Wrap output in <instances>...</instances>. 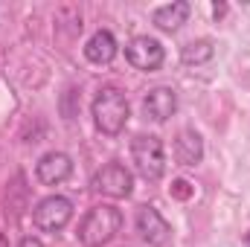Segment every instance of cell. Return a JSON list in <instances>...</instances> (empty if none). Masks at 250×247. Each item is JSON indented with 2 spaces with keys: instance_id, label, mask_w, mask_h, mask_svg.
I'll list each match as a JSON object with an SVG mask.
<instances>
[{
  "instance_id": "17",
  "label": "cell",
  "mask_w": 250,
  "mask_h": 247,
  "mask_svg": "<svg viewBox=\"0 0 250 247\" xmlns=\"http://www.w3.org/2000/svg\"><path fill=\"white\" fill-rule=\"evenodd\" d=\"M245 245H248V247H250V233H248V236H245Z\"/></svg>"
},
{
  "instance_id": "16",
  "label": "cell",
  "mask_w": 250,
  "mask_h": 247,
  "mask_svg": "<svg viewBox=\"0 0 250 247\" xmlns=\"http://www.w3.org/2000/svg\"><path fill=\"white\" fill-rule=\"evenodd\" d=\"M0 247H6V236H0Z\"/></svg>"
},
{
  "instance_id": "7",
  "label": "cell",
  "mask_w": 250,
  "mask_h": 247,
  "mask_svg": "<svg viewBox=\"0 0 250 247\" xmlns=\"http://www.w3.org/2000/svg\"><path fill=\"white\" fill-rule=\"evenodd\" d=\"M90 189L99 192V195H108V198H128L131 189H134V178H131V172H128L125 166L108 163V166H102V169L93 175Z\"/></svg>"
},
{
  "instance_id": "5",
  "label": "cell",
  "mask_w": 250,
  "mask_h": 247,
  "mask_svg": "<svg viewBox=\"0 0 250 247\" xmlns=\"http://www.w3.org/2000/svg\"><path fill=\"white\" fill-rule=\"evenodd\" d=\"M125 59L134 70H143V73H154L160 70L166 62V50L157 38H148V35H137L128 47H125Z\"/></svg>"
},
{
  "instance_id": "2",
  "label": "cell",
  "mask_w": 250,
  "mask_h": 247,
  "mask_svg": "<svg viewBox=\"0 0 250 247\" xmlns=\"http://www.w3.org/2000/svg\"><path fill=\"white\" fill-rule=\"evenodd\" d=\"M120 230H123V212L117 206H111V204H99L82 218L79 239H82L84 247H102L108 245Z\"/></svg>"
},
{
  "instance_id": "11",
  "label": "cell",
  "mask_w": 250,
  "mask_h": 247,
  "mask_svg": "<svg viewBox=\"0 0 250 247\" xmlns=\"http://www.w3.org/2000/svg\"><path fill=\"white\" fill-rule=\"evenodd\" d=\"M117 53H120L117 38H114V32H108V29L93 32L90 41L84 44V59L90 64H111L117 59Z\"/></svg>"
},
{
  "instance_id": "10",
  "label": "cell",
  "mask_w": 250,
  "mask_h": 247,
  "mask_svg": "<svg viewBox=\"0 0 250 247\" xmlns=\"http://www.w3.org/2000/svg\"><path fill=\"white\" fill-rule=\"evenodd\" d=\"M175 160H178V166H187V169L198 166L204 160V140H201L198 131L184 128L178 134V140H175Z\"/></svg>"
},
{
  "instance_id": "6",
  "label": "cell",
  "mask_w": 250,
  "mask_h": 247,
  "mask_svg": "<svg viewBox=\"0 0 250 247\" xmlns=\"http://www.w3.org/2000/svg\"><path fill=\"white\" fill-rule=\"evenodd\" d=\"M134 227H137L140 239H143L146 245H151V247H163V245H169V239H172V227H169V221L160 215L157 206H148V204L137 209Z\"/></svg>"
},
{
  "instance_id": "1",
  "label": "cell",
  "mask_w": 250,
  "mask_h": 247,
  "mask_svg": "<svg viewBox=\"0 0 250 247\" xmlns=\"http://www.w3.org/2000/svg\"><path fill=\"white\" fill-rule=\"evenodd\" d=\"M128 117H131V108H128V99H125V93L120 87L108 84V87H102L96 93V99H93V123L102 134L117 137L125 128Z\"/></svg>"
},
{
  "instance_id": "14",
  "label": "cell",
  "mask_w": 250,
  "mask_h": 247,
  "mask_svg": "<svg viewBox=\"0 0 250 247\" xmlns=\"http://www.w3.org/2000/svg\"><path fill=\"white\" fill-rule=\"evenodd\" d=\"M187 181H178V184H175V195H178V198H189V189H187Z\"/></svg>"
},
{
  "instance_id": "4",
  "label": "cell",
  "mask_w": 250,
  "mask_h": 247,
  "mask_svg": "<svg viewBox=\"0 0 250 247\" xmlns=\"http://www.w3.org/2000/svg\"><path fill=\"white\" fill-rule=\"evenodd\" d=\"M70 218H73V204L64 195H50V198L38 201V206L32 212L35 227L44 230V233H59V230H64L70 224Z\"/></svg>"
},
{
  "instance_id": "15",
  "label": "cell",
  "mask_w": 250,
  "mask_h": 247,
  "mask_svg": "<svg viewBox=\"0 0 250 247\" xmlns=\"http://www.w3.org/2000/svg\"><path fill=\"white\" fill-rule=\"evenodd\" d=\"M18 247H44V245H41L35 236H26V239H21V245H18Z\"/></svg>"
},
{
  "instance_id": "13",
  "label": "cell",
  "mask_w": 250,
  "mask_h": 247,
  "mask_svg": "<svg viewBox=\"0 0 250 247\" xmlns=\"http://www.w3.org/2000/svg\"><path fill=\"white\" fill-rule=\"evenodd\" d=\"M212 56H215V44L209 38H198V41H192L181 50V62L184 64H207Z\"/></svg>"
},
{
  "instance_id": "8",
  "label": "cell",
  "mask_w": 250,
  "mask_h": 247,
  "mask_svg": "<svg viewBox=\"0 0 250 247\" xmlns=\"http://www.w3.org/2000/svg\"><path fill=\"white\" fill-rule=\"evenodd\" d=\"M70 175H73V160L64 151H47L38 160V166H35V178H38V184H44V186H59Z\"/></svg>"
},
{
  "instance_id": "12",
  "label": "cell",
  "mask_w": 250,
  "mask_h": 247,
  "mask_svg": "<svg viewBox=\"0 0 250 247\" xmlns=\"http://www.w3.org/2000/svg\"><path fill=\"white\" fill-rule=\"evenodd\" d=\"M189 12H192V6H189L187 0L166 3V6H160V9H154V23H157V29H163V32H178V29L187 23Z\"/></svg>"
},
{
  "instance_id": "9",
  "label": "cell",
  "mask_w": 250,
  "mask_h": 247,
  "mask_svg": "<svg viewBox=\"0 0 250 247\" xmlns=\"http://www.w3.org/2000/svg\"><path fill=\"white\" fill-rule=\"evenodd\" d=\"M178 111V93L172 87H151L143 99V114L154 123H166Z\"/></svg>"
},
{
  "instance_id": "3",
  "label": "cell",
  "mask_w": 250,
  "mask_h": 247,
  "mask_svg": "<svg viewBox=\"0 0 250 247\" xmlns=\"http://www.w3.org/2000/svg\"><path fill=\"white\" fill-rule=\"evenodd\" d=\"M131 160L134 169L140 172V178L146 181H160L166 172V148L163 140L154 134H137L131 140Z\"/></svg>"
}]
</instances>
